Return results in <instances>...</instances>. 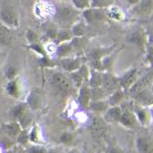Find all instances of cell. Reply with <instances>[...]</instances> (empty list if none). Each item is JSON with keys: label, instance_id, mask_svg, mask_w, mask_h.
<instances>
[{"label": "cell", "instance_id": "obj_8", "mask_svg": "<svg viewBox=\"0 0 153 153\" xmlns=\"http://www.w3.org/2000/svg\"><path fill=\"white\" fill-rule=\"evenodd\" d=\"M127 41L131 45L136 46L137 48L140 49H145L147 45V36H146V30L140 27L133 31L129 36L127 37Z\"/></svg>", "mask_w": 153, "mask_h": 153}, {"label": "cell", "instance_id": "obj_21", "mask_svg": "<svg viewBox=\"0 0 153 153\" xmlns=\"http://www.w3.org/2000/svg\"><path fill=\"white\" fill-rule=\"evenodd\" d=\"M5 89H6L8 96H10L13 98H19L21 95V86H19V76L15 79H12V80H8L6 86H5Z\"/></svg>", "mask_w": 153, "mask_h": 153}, {"label": "cell", "instance_id": "obj_40", "mask_svg": "<svg viewBox=\"0 0 153 153\" xmlns=\"http://www.w3.org/2000/svg\"><path fill=\"white\" fill-rule=\"evenodd\" d=\"M39 64H40L41 68H47V69H53L56 65V63L53 61V58L49 57V55H47V56H40V58H39Z\"/></svg>", "mask_w": 153, "mask_h": 153}, {"label": "cell", "instance_id": "obj_43", "mask_svg": "<svg viewBox=\"0 0 153 153\" xmlns=\"http://www.w3.org/2000/svg\"><path fill=\"white\" fill-rule=\"evenodd\" d=\"M5 76L7 78V80H12L19 76V69L14 65H9L7 66V69L5 70Z\"/></svg>", "mask_w": 153, "mask_h": 153}, {"label": "cell", "instance_id": "obj_31", "mask_svg": "<svg viewBox=\"0 0 153 153\" xmlns=\"http://www.w3.org/2000/svg\"><path fill=\"white\" fill-rule=\"evenodd\" d=\"M72 38H73V36L69 29H58L56 37L54 39V42L58 45V44H62L65 41H70Z\"/></svg>", "mask_w": 153, "mask_h": 153}, {"label": "cell", "instance_id": "obj_28", "mask_svg": "<svg viewBox=\"0 0 153 153\" xmlns=\"http://www.w3.org/2000/svg\"><path fill=\"white\" fill-rule=\"evenodd\" d=\"M10 29L4 26L0 23V45L1 46H9L13 41V34Z\"/></svg>", "mask_w": 153, "mask_h": 153}, {"label": "cell", "instance_id": "obj_19", "mask_svg": "<svg viewBox=\"0 0 153 153\" xmlns=\"http://www.w3.org/2000/svg\"><path fill=\"white\" fill-rule=\"evenodd\" d=\"M125 97H126V90L119 89L114 90L113 93H111L110 95H108L106 97V101L108 103V106H118V105H121L123 101H125Z\"/></svg>", "mask_w": 153, "mask_h": 153}, {"label": "cell", "instance_id": "obj_3", "mask_svg": "<svg viewBox=\"0 0 153 153\" xmlns=\"http://www.w3.org/2000/svg\"><path fill=\"white\" fill-rule=\"evenodd\" d=\"M49 81H51V87L55 90H57L58 93L69 94L73 89V83L71 82L70 78L61 71H51Z\"/></svg>", "mask_w": 153, "mask_h": 153}, {"label": "cell", "instance_id": "obj_34", "mask_svg": "<svg viewBox=\"0 0 153 153\" xmlns=\"http://www.w3.org/2000/svg\"><path fill=\"white\" fill-rule=\"evenodd\" d=\"M40 134H41V131H40L39 126L38 125H34L31 128V130L29 131V142L31 144H40V140H41Z\"/></svg>", "mask_w": 153, "mask_h": 153}, {"label": "cell", "instance_id": "obj_14", "mask_svg": "<svg viewBox=\"0 0 153 153\" xmlns=\"http://www.w3.org/2000/svg\"><path fill=\"white\" fill-rule=\"evenodd\" d=\"M26 105L29 106V108L31 111L34 110H38L41 106V103H42V96H41V91L38 88H33L30 90L29 95L26 97Z\"/></svg>", "mask_w": 153, "mask_h": 153}, {"label": "cell", "instance_id": "obj_18", "mask_svg": "<svg viewBox=\"0 0 153 153\" xmlns=\"http://www.w3.org/2000/svg\"><path fill=\"white\" fill-rule=\"evenodd\" d=\"M119 123H121L122 126L127 128H135L137 126V120L135 118L133 111L127 110V108H122V113L120 117Z\"/></svg>", "mask_w": 153, "mask_h": 153}, {"label": "cell", "instance_id": "obj_12", "mask_svg": "<svg viewBox=\"0 0 153 153\" xmlns=\"http://www.w3.org/2000/svg\"><path fill=\"white\" fill-rule=\"evenodd\" d=\"M135 102L140 104L142 106L145 108H150L153 105V93L150 90V88H144L142 90H138L133 94Z\"/></svg>", "mask_w": 153, "mask_h": 153}, {"label": "cell", "instance_id": "obj_24", "mask_svg": "<svg viewBox=\"0 0 153 153\" xmlns=\"http://www.w3.org/2000/svg\"><path fill=\"white\" fill-rule=\"evenodd\" d=\"M105 125H106V121L104 119L100 118V117H94L90 121L89 129L93 134L98 136V135H102L103 131L105 130Z\"/></svg>", "mask_w": 153, "mask_h": 153}, {"label": "cell", "instance_id": "obj_41", "mask_svg": "<svg viewBox=\"0 0 153 153\" xmlns=\"http://www.w3.org/2000/svg\"><path fill=\"white\" fill-rule=\"evenodd\" d=\"M114 4V0H90V7L95 8H106Z\"/></svg>", "mask_w": 153, "mask_h": 153}, {"label": "cell", "instance_id": "obj_10", "mask_svg": "<svg viewBox=\"0 0 153 153\" xmlns=\"http://www.w3.org/2000/svg\"><path fill=\"white\" fill-rule=\"evenodd\" d=\"M133 113H134L135 118L137 122L140 123V126H149L150 121H151V114H150V110L149 108L142 106L140 104H135L133 106Z\"/></svg>", "mask_w": 153, "mask_h": 153}, {"label": "cell", "instance_id": "obj_6", "mask_svg": "<svg viewBox=\"0 0 153 153\" xmlns=\"http://www.w3.org/2000/svg\"><path fill=\"white\" fill-rule=\"evenodd\" d=\"M90 68L87 64H81V66L76 71H73L69 73V78H70L71 82L73 83V86L79 88L80 86H82L83 83H87L88 76H89Z\"/></svg>", "mask_w": 153, "mask_h": 153}, {"label": "cell", "instance_id": "obj_44", "mask_svg": "<svg viewBox=\"0 0 153 153\" xmlns=\"http://www.w3.org/2000/svg\"><path fill=\"white\" fill-rule=\"evenodd\" d=\"M145 59H146V63L150 65V68L153 66V46L146 45L145 47Z\"/></svg>", "mask_w": 153, "mask_h": 153}, {"label": "cell", "instance_id": "obj_37", "mask_svg": "<svg viewBox=\"0 0 153 153\" xmlns=\"http://www.w3.org/2000/svg\"><path fill=\"white\" fill-rule=\"evenodd\" d=\"M17 140V144L22 145V146L25 147L26 145H29V129H22L21 133L19 134V136L16 137Z\"/></svg>", "mask_w": 153, "mask_h": 153}, {"label": "cell", "instance_id": "obj_26", "mask_svg": "<svg viewBox=\"0 0 153 153\" xmlns=\"http://www.w3.org/2000/svg\"><path fill=\"white\" fill-rule=\"evenodd\" d=\"M70 31L73 37H83L86 36V32H87V23L82 19H79L70 27Z\"/></svg>", "mask_w": 153, "mask_h": 153}, {"label": "cell", "instance_id": "obj_30", "mask_svg": "<svg viewBox=\"0 0 153 153\" xmlns=\"http://www.w3.org/2000/svg\"><path fill=\"white\" fill-rule=\"evenodd\" d=\"M16 121L19 122V125L21 126L22 129H29L30 126L32 125V121H33V117H32L31 110H30V108L26 110L25 112L21 115Z\"/></svg>", "mask_w": 153, "mask_h": 153}, {"label": "cell", "instance_id": "obj_4", "mask_svg": "<svg viewBox=\"0 0 153 153\" xmlns=\"http://www.w3.org/2000/svg\"><path fill=\"white\" fill-rule=\"evenodd\" d=\"M129 14L136 19H146L153 14V0H140L130 7Z\"/></svg>", "mask_w": 153, "mask_h": 153}, {"label": "cell", "instance_id": "obj_25", "mask_svg": "<svg viewBox=\"0 0 153 153\" xmlns=\"http://www.w3.org/2000/svg\"><path fill=\"white\" fill-rule=\"evenodd\" d=\"M105 13H106V17L111 19L113 21H123L125 19V13L122 12L120 7L115 6L114 4L105 8Z\"/></svg>", "mask_w": 153, "mask_h": 153}, {"label": "cell", "instance_id": "obj_48", "mask_svg": "<svg viewBox=\"0 0 153 153\" xmlns=\"http://www.w3.org/2000/svg\"><path fill=\"white\" fill-rule=\"evenodd\" d=\"M108 153H123V151H122L121 149H119V147H117V146H108Z\"/></svg>", "mask_w": 153, "mask_h": 153}, {"label": "cell", "instance_id": "obj_22", "mask_svg": "<svg viewBox=\"0 0 153 153\" xmlns=\"http://www.w3.org/2000/svg\"><path fill=\"white\" fill-rule=\"evenodd\" d=\"M73 53H74V51H73V47H72V44H71L70 40V41H65V42H62V44H58L56 46L55 55L58 58H64L72 56Z\"/></svg>", "mask_w": 153, "mask_h": 153}, {"label": "cell", "instance_id": "obj_47", "mask_svg": "<svg viewBox=\"0 0 153 153\" xmlns=\"http://www.w3.org/2000/svg\"><path fill=\"white\" fill-rule=\"evenodd\" d=\"M12 153H26L25 147L19 145V144H16L12 147Z\"/></svg>", "mask_w": 153, "mask_h": 153}, {"label": "cell", "instance_id": "obj_53", "mask_svg": "<svg viewBox=\"0 0 153 153\" xmlns=\"http://www.w3.org/2000/svg\"><path fill=\"white\" fill-rule=\"evenodd\" d=\"M68 153H79V152H78L76 150H71L70 152H68Z\"/></svg>", "mask_w": 153, "mask_h": 153}, {"label": "cell", "instance_id": "obj_50", "mask_svg": "<svg viewBox=\"0 0 153 153\" xmlns=\"http://www.w3.org/2000/svg\"><path fill=\"white\" fill-rule=\"evenodd\" d=\"M149 110H150V114H151V121H153V105H151Z\"/></svg>", "mask_w": 153, "mask_h": 153}, {"label": "cell", "instance_id": "obj_17", "mask_svg": "<svg viewBox=\"0 0 153 153\" xmlns=\"http://www.w3.org/2000/svg\"><path fill=\"white\" fill-rule=\"evenodd\" d=\"M1 129H2L4 134L6 135L7 137H9V138H16L19 133H21V130H22V128H21V126H19V122L16 120L13 122L4 123L1 126Z\"/></svg>", "mask_w": 153, "mask_h": 153}, {"label": "cell", "instance_id": "obj_16", "mask_svg": "<svg viewBox=\"0 0 153 153\" xmlns=\"http://www.w3.org/2000/svg\"><path fill=\"white\" fill-rule=\"evenodd\" d=\"M136 149L138 153H153V142L145 136L136 138Z\"/></svg>", "mask_w": 153, "mask_h": 153}, {"label": "cell", "instance_id": "obj_33", "mask_svg": "<svg viewBox=\"0 0 153 153\" xmlns=\"http://www.w3.org/2000/svg\"><path fill=\"white\" fill-rule=\"evenodd\" d=\"M106 91L103 87H90V101H98L106 98Z\"/></svg>", "mask_w": 153, "mask_h": 153}, {"label": "cell", "instance_id": "obj_13", "mask_svg": "<svg viewBox=\"0 0 153 153\" xmlns=\"http://www.w3.org/2000/svg\"><path fill=\"white\" fill-rule=\"evenodd\" d=\"M82 64V61L80 57H74V56H69V57L59 58V66L62 68L64 72L71 73L73 71H76Z\"/></svg>", "mask_w": 153, "mask_h": 153}, {"label": "cell", "instance_id": "obj_9", "mask_svg": "<svg viewBox=\"0 0 153 153\" xmlns=\"http://www.w3.org/2000/svg\"><path fill=\"white\" fill-rule=\"evenodd\" d=\"M102 87L106 91V94L110 95L114 90L120 88L119 78L115 76L113 73H111L110 71H104L102 74Z\"/></svg>", "mask_w": 153, "mask_h": 153}, {"label": "cell", "instance_id": "obj_51", "mask_svg": "<svg viewBox=\"0 0 153 153\" xmlns=\"http://www.w3.org/2000/svg\"><path fill=\"white\" fill-rule=\"evenodd\" d=\"M1 153H12V149H7V150H2Z\"/></svg>", "mask_w": 153, "mask_h": 153}, {"label": "cell", "instance_id": "obj_42", "mask_svg": "<svg viewBox=\"0 0 153 153\" xmlns=\"http://www.w3.org/2000/svg\"><path fill=\"white\" fill-rule=\"evenodd\" d=\"M26 153H47V149L41 144H31L26 145Z\"/></svg>", "mask_w": 153, "mask_h": 153}, {"label": "cell", "instance_id": "obj_36", "mask_svg": "<svg viewBox=\"0 0 153 153\" xmlns=\"http://www.w3.org/2000/svg\"><path fill=\"white\" fill-rule=\"evenodd\" d=\"M29 48L31 49L33 53H36L39 56H47V51L45 49V46L41 44V41L39 42H34V44H30L29 45Z\"/></svg>", "mask_w": 153, "mask_h": 153}, {"label": "cell", "instance_id": "obj_23", "mask_svg": "<svg viewBox=\"0 0 153 153\" xmlns=\"http://www.w3.org/2000/svg\"><path fill=\"white\" fill-rule=\"evenodd\" d=\"M105 113V121L106 122H119L122 113V106H108V108L104 112Z\"/></svg>", "mask_w": 153, "mask_h": 153}, {"label": "cell", "instance_id": "obj_45", "mask_svg": "<svg viewBox=\"0 0 153 153\" xmlns=\"http://www.w3.org/2000/svg\"><path fill=\"white\" fill-rule=\"evenodd\" d=\"M73 138H74V136H73L72 133H70V131H64L59 136V142L62 144H70V143H72Z\"/></svg>", "mask_w": 153, "mask_h": 153}, {"label": "cell", "instance_id": "obj_20", "mask_svg": "<svg viewBox=\"0 0 153 153\" xmlns=\"http://www.w3.org/2000/svg\"><path fill=\"white\" fill-rule=\"evenodd\" d=\"M114 47H95L91 48L88 51V58L89 61H95V59H102L104 56L111 54Z\"/></svg>", "mask_w": 153, "mask_h": 153}, {"label": "cell", "instance_id": "obj_2", "mask_svg": "<svg viewBox=\"0 0 153 153\" xmlns=\"http://www.w3.org/2000/svg\"><path fill=\"white\" fill-rule=\"evenodd\" d=\"M0 23L10 30H15L19 26V14L16 8L7 2H2L0 6Z\"/></svg>", "mask_w": 153, "mask_h": 153}, {"label": "cell", "instance_id": "obj_49", "mask_svg": "<svg viewBox=\"0 0 153 153\" xmlns=\"http://www.w3.org/2000/svg\"><path fill=\"white\" fill-rule=\"evenodd\" d=\"M138 1H140V0H126V2H127V5L129 7H131V6H134V5H136Z\"/></svg>", "mask_w": 153, "mask_h": 153}, {"label": "cell", "instance_id": "obj_39", "mask_svg": "<svg viewBox=\"0 0 153 153\" xmlns=\"http://www.w3.org/2000/svg\"><path fill=\"white\" fill-rule=\"evenodd\" d=\"M25 39L27 41V45L30 44H34V42H39L40 41V37L37 32L32 29H27L25 32Z\"/></svg>", "mask_w": 153, "mask_h": 153}, {"label": "cell", "instance_id": "obj_29", "mask_svg": "<svg viewBox=\"0 0 153 153\" xmlns=\"http://www.w3.org/2000/svg\"><path fill=\"white\" fill-rule=\"evenodd\" d=\"M88 108L96 113H104L108 108V103L105 100H98V101H90Z\"/></svg>", "mask_w": 153, "mask_h": 153}, {"label": "cell", "instance_id": "obj_32", "mask_svg": "<svg viewBox=\"0 0 153 153\" xmlns=\"http://www.w3.org/2000/svg\"><path fill=\"white\" fill-rule=\"evenodd\" d=\"M71 44H72V47H73L74 51H83L86 48L87 44H88V38L86 36H83V37H73L71 39Z\"/></svg>", "mask_w": 153, "mask_h": 153}, {"label": "cell", "instance_id": "obj_1", "mask_svg": "<svg viewBox=\"0 0 153 153\" xmlns=\"http://www.w3.org/2000/svg\"><path fill=\"white\" fill-rule=\"evenodd\" d=\"M79 19H81V12L68 2H58L54 7L53 19L61 29H70Z\"/></svg>", "mask_w": 153, "mask_h": 153}, {"label": "cell", "instance_id": "obj_15", "mask_svg": "<svg viewBox=\"0 0 153 153\" xmlns=\"http://www.w3.org/2000/svg\"><path fill=\"white\" fill-rule=\"evenodd\" d=\"M90 103V87L83 83L78 88V104L83 108H88Z\"/></svg>", "mask_w": 153, "mask_h": 153}, {"label": "cell", "instance_id": "obj_46", "mask_svg": "<svg viewBox=\"0 0 153 153\" xmlns=\"http://www.w3.org/2000/svg\"><path fill=\"white\" fill-rule=\"evenodd\" d=\"M146 36H147V45L153 46V24H151L150 29L146 30Z\"/></svg>", "mask_w": 153, "mask_h": 153}, {"label": "cell", "instance_id": "obj_11", "mask_svg": "<svg viewBox=\"0 0 153 153\" xmlns=\"http://www.w3.org/2000/svg\"><path fill=\"white\" fill-rule=\"evenodd\" d=\"M138 79V70L136 68H133L127 72H125L120 78H119V85L120 88L123 90H128Z\"/></svg>", "mask_w": 153, "mask_h": 153}, {"label": "cell", "instance_id": "obj_5", "mask_svg": "<svg viewBox=\"0 0 153 153\" xmlns=\"http://www.w3.org/2000/svg\"><path fill=\"white\" fill-rule=\"evenodd\" d=\"M81 19L87 24H98L101 22H104L108 17L105 13V8L89 7L81 12Z\"/></svg>", "mask_w": 153, "mask_h": 153}, {"label": "cell", "instance_id": "obj_38", "mask_svg": "<svg viewBox=\"0 0 153 153\" xmlns=\"http://www.w3.org/2000/svg\"><path fill=\"white\" fill-rule=\"evenodd\" d=\"M70 1L71 5L80 12H82V10L90 7V0H70Z\"/></svg>", "mask_w": 153, "mask_h": 153}, {"label": "cell", "instance_id": "obj_7", "mask_svg": "<svg viewBox=\"0 0 153 153\" xmlns=\"http://www.w3.org/2000/svg\"><path fill=\"white\" fill-rule=\"evenodd\" d=\"M153 83V66H151V69L146 71L143 76H138V79L136 80V82L128 89V91L133 95L134 93L142 90L144 88H150V86Z\"/></svg>", "mask_w": 153, "mask_h": 153}, {"label": "cell", "instance_id": "obj_27", "mask_svg": "<svg viewBox=\"0 0 153 153\" xmlns=\"http://www.w3.org/2000/svg\"><path fill=\"white\" fill-rule=\"evenodd\" d=\"M102 74L103 72H101V71L90 69L87 85L89 87H102Z\"/></svg>", "mask_w": 153, "mask_h": 153}, {"label": "cell", "instance_id": "obj_35", "mask_svg": "<svg viewBox=\"0 0 153 153\" xmlns=\"http://www.w3.org/2000/svg\"><path fill=\"white\" fill-rule=\"evenodd\" d=\"M26 110H29V106L26 105V103H19L16 104L13 108H12V115L15 120H17L21 115L25 112Z\"/></svg>", "mask_w": 153, "mask_h": 153}, {"label": "cell", "instance_id": "obj_52", "mask_svg": "<svg viewBox=\"0 0 153 153\" xmlns=\"http://www.w3.org/2000/svg\"><path fill=\"white\" fill-rule=\"evenodd\" d=\"M47 153H56V151H55V150H48Z\"/></svg>", "mask_w": 153, "mask_h": 153}]
</instances>
